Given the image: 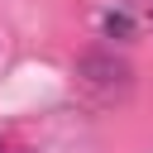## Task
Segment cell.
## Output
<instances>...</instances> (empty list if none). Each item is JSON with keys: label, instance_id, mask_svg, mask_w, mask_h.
I'll return each mask as SVG.
<instances>
[{"label": "cell", "instance_id": "6da1fadb", "mask_svg": "<svg viewBox=\"0 0 153 153\" xmlns=\"http://www.w3.org/2000/svg\"><path fill=\"white\" fill-rule=\"evenodd\" d=\"M129 29H134V24H129V14H105V33H110V38H124Z\"/></svg>", "mask_w": 153, "mask_h": 153}]
</instances>
